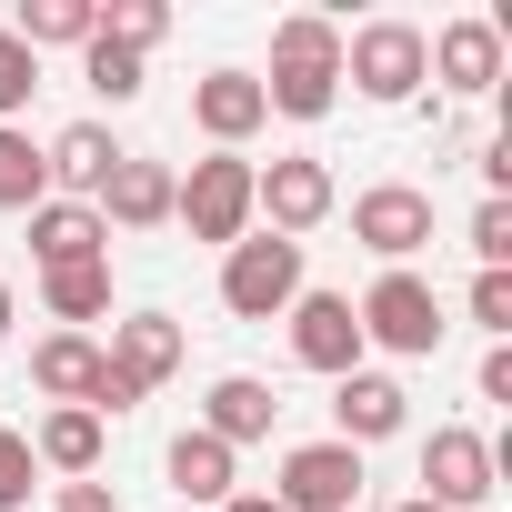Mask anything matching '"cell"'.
Instances as JSON below:
<instances>
[{
	"mask_svg": "<svg viewBox=\"0 0 512 512\" xmlns=\"http://www.w3.org/2000/svg\"><path fill=\"white\" fill-rule=\"evenodd\" d=\"M262 111H282V121H332V111H342V21H322V11L272 21Z\"/></svg>",
	"mask_w": 512,
	"mask_h": 512,
	"instance_id": "1",
	"label": "cell"
},
{
	"mask_svg": "<svg viewBox=\"0 0 512 512\" xmlns=\"http://www.w3.org/2000/svg\"><path fill=\"white\" fill-rule=\"evenodd\" d=\"M302 292H312V282H302V241L241 231V241L221 251V312H231V322H282Z\"/></svg>",
	"mask_w": 512,
	"mask_h": 512,
	"instance_id": "2",
	"label": "cell"
},
{
	"mask_svg": "<svg viewBox=\"0 0 512 512\" xmlns=\"http://www.w3.org/2000/svg\"><path fill=\"white\" fill-rule=\"evenodd\" d=\"M332 211H342V181H332V161H312V151L251 161V221H262L272 241H312Z\"/></svg>",
	"mask_w": 512,
	"mask_h": 512,
	"instance_id": "3",
	"label": "cell"
},
{
	"mask_svg": "<svg viewBox=\"0 0 512 512\" xmlns=\"http://www.w3.org/2000/svg\"><path fill=\"white\" fill-rule=\"evenodd\" d=\"M352 322H362V342H382L392 362H432L442 332H452V312H442V292H432L422 272H382V282L352 302Z\"/></svg>",
	"mask_w": 512,
	"mask_h": 512,
	"instance_id": "4",
	"label": "cell"
},
{
	"mask_svg": "<svg viewBox=\"0 0 512 512\" xmlns=\"http://www.w3.org/2000/svg\"><path fill=\"white\" fill-rule=\"evenodd\" d=\"M342 81H352L362 101H382V111L422 101V31H412V21H362V31H342Z\"/></svg>",
	"mask_w": 512,
	"mask_h": 512,
	"instance_id": "5",
	"label": "cell"
},
{
	"mask_svg": "<svg viewBox=\"0 0 512 512\" xmlns=\"http://www.w3.org/2000/svg\"><path fill=\"white\" fill-rule=\"evenodd\" d=\"M171 221L191 231V241H241L251 231V161L241 151H211V161H191V181L171 191Z\"/></svg>",
	"mask_w": 512,
	"mask_h": 512,
	"instance_id": "6",
	"label": "cell"
},
{
	"mask_svg": "<svg viewBox=\"0 0 512 512\" xmlns=\"http://www.w3.org/2000/svg\"><path fill=\"white\" fill-rule=\"evenodd\" d=\"M502 492V452L472 432V422H442L432 442H422V502H442V512H482Z\"/></svg>",
	"mask_w": 512,
	"mask_h": 512,
	"instance_id": "7",
	"label": "cell"
},
{
	"mask_svg": "<svg viewBox=\"0 0 512 512\" xmlns=\"http://www.w3.org/2000/svg\"><path fill=\"white\" fill-rule=\"evenodd\" d=\"M352 241L382 251V272H412V251H432V191H412V181L352 191Z\"/></svg>",
	"mask_w": 512,
	"mask_h": 512,
	"instance_id": "8",
	"label": "cell"
},
{
	"mask_svg": "<svg viewBox=\"0 0 512 512\" xmlns=\"http://www.w3.org/2000/svg\"><path fill=\"white\" fill-rule=\"evenodd\" d=\"M422 81H442V91H462V101H492L502 91V21H442V31H422Z\"/></svg>",
	"mask_w": 512,
	"mask_h": 512,
	"instance_id": "9",
	"label": "cell"
},
{
	"mask_svg": "<svg viewBox=\"0 0 512 512\" xmlns=\"http://www.w3.org/2000/svg\"><path fill=\"white\" fill-rule=\"evenodd\" d=\"M272 502L282 512H362V452L352 442H292Z\"/></svg>",
	"mask_w": 512,
	"mask_h": 512,
	"instance_id": "10",
	"label": "cell"
},
{
	"mask_svg": "<svg viewBox=\"0 0 512 512\" xmlns=\"http://www.w3.org/2000/svg\"><path fill=\"white\" fill-rule=\"evenodd\" d=\"M282 322H292V362H302V372H322V382L362 372V352H372V342H362V322H352V292H302Z\"/></svg>",
	"mask_w": 512,
	"mask_h": 512,
	"instance_id": "11",
	"label": "cell"
},
{
	"mask_svg": "<svg viewBox=\"0 0 512 512\" xmlns=\"http://www.w3.org/2000/svg\"><path fill=\"white\" fill-rule=\"evenodd\" d=\"M402 422H412V392H402L392 372H342V382H332V442L372 452V442H392Z\"/></svg>",
	"mask_w": 512,
	"mask_h": 512,
	"instance_id": "12",
	"label": "cell"
},
{
	"mask_svg": "<svg viewBox=\"0 0 512 512\" xmlns=\"http://www.w3.org/2000/svg\"><path fill=\"white\" fill-rule=\"evenodd\" d=\"M262 121H272V111H262V71H201V81H191V131H201L211 151H241Z\"/></svg>",
	"mask_w": 512,
	"mask_h": 512,
	"instance_id": "13",
	"label": "cell"
},
{
	"mask_svg": "<svg viewBox=\"0 0 512 512\" xmlns=\"http://www.w3.org/2000/svg\"><path fill=\"white\" fill-rule=\"evenodd\" d=\"M171 191H181V171H171V161H141V151H121L91 211H101L111 231H161V221H171Z\"/></svg>",
	"mask_w": 512,
	"mask_h": 512,
	"instance_id": "14",
	"label": "cell"
},
{
	"mask_svg": "<svg viewBox=\"0 0 512 512\" xmlns=\"http://www.w3.org/2000/svg\"><path fill=\"white\" fill-rule=\"evenodd\" d=\"M101 362H111V372H121V382H131V392L151 402V392H161V382L181 372V322H171V312H131V322H111Z\"/></svg>",
	"mask_w": 512,
	"mask_h": 512,
	"instance_id": "15",
	"label": "cell"
},
{
	"mask_svg": "<svg viewBox=\"0 0 512 512\" xmlns=\"http://www.w3.org/2000/svg\"><path fill=\"white\" fill-rule=\"evenodd\" d=\"M31 262H41V272L111 262V221H101L91 201H41V211H31Z\"/></svg>",
	"mask_w": 512,
	"mask_h": 512,
	"instance_id": "16",
	"label": "cell"
},
{
	"mask_svg": "<svg viewBox=\"0 0 512 512\" xmlns=\"http://www.w3.org/2000/svg\"><path fill=\"white\" fill-rule=\"evenodd\" d=\"M101 452H111V422L101 412H41V432H31V462L41 472H61V482H101Z\"/></svg>",
	"mask_w": 512,
	"mask_h": 512,
	"instance_id": "17",
	"label": "cell"
},
{
	"mask_svg": "<svg viewBox=\"0 0 512 512\" xmlns=\"http://www.w3.org/2000/svg\"><path fill=\"white\" fill-rule=\"evenodd\" d=\"M41 161H51V201H101V181H111L121 141H111L101 121H71L61 141H41Z\"/></svg>",
	"mask_w": 512,
	"mask_h": 512,
	"instance_id": "18",
	"label": "cell"
},
{
	"mask_svg": "<svg viewBox=\"0 0 512 512\" xmlns=\"http://www.w3.org/2000/svg\"><path fill=\"white\" fill-rule=\"evenodd\" d=\"M31 382H41V402L61 412H91V392H101V342L91 332H51V342H31Z\"/></svg>",
	"mask_w": 512,
	"mask_h": 512,
	"instance_id": "19",
	"label": "cell"
},
{
	"mask_svg": "<svg viewBox=\"0 0 512 512\" xmlns=\"http://www.w3.org/2000/svg\"><path fill=\"white\" fill-rule=\"evenodd\" d=\"M161 472H171V492H181V502L221 512V502H231V482H241V452H231V442H211V432L191 422V432L161 452Z\"/></svg>",
	"mask_w": 512,
	"mask_h": 512,
	"instance_id": "20",
	"label": "cell"
},
{
	"mask_svg": "<svg viewBox=\"0 0 512 512\" xmlns=\"http://www.w3.org/2000/svg\"><path fill=\"white\" fill-rule=\"evenodd\" d=\"M272 422H282V402H272V382H262V372H221V382H211V402H201V432H211V442H231V452H241V442H262Z\"/></svg>",
	"mask_w": 512,
	"mask_h": 512,
	"instance_id": "21",
	"label": "cell"
},
{
	"mask_svg": "<svg viewBox=\"0 0 512 512\" xmlns=\"http://www.w3.org/2000/svg\"><path fill=\"white\" fill-rule=\"evenodd\" d=\"M101 31V0H21V21H11V41L41 61V51H81Z\"/></svg>",
	"mask_w": 512,
	"mask_h": 512,
	"instance_id": "22",
	"label": "cell"
},
{
	"mask_svg": "<svg viewBox=\"0 0 512 512\" xmlns=\"http://www.w3.org/2000/svg\"><path fill=\"white\" fill-rule=\"evenodd\" d=\"M41 302H51V322H61V332L101 322V312H111V262H71V272H41Z\"/></svg>",
	"mask_w": 512,
	"mask_h": 512,
	"instance_id": "23",
	"label": "cell"
},
{
	"mask_svg": "<svg viewBox=\"0 0 512 512\" xmlns=\"http://www.w3.org/2000/svg\"><path fill=\"white\" fill-rule=\"evenodd\" d=\"M41 201H51V161H41V141H31V131H0V211L31 221Z\"/></svg>",
	"mask_w": 512,
	"mask_h": 512,
	"instance_id": "24",
	"label": "cell"
},
{
	"mask_svg": "<svg viewBox=\"0 0 512 512\" xmlns=\"http://www.w3.org/2000/svg\"><path fill=\"white\" fill-rule=\"evenodd\" d=\"M101 41L131 51V61H151V51L171 41V11H161V0H111V11H101Z\"/></svg>",
	"mask_w": 512,
	"mask_h": 512,
	"instance_id": "25",
	"label": "cell"
},
{
	"mask_svg": "<svg viewBox=\"0 0 512 512\" xmlns=\"http://www.w3.org/2000/svg\"><path fill=\"white\" fill-rule=\"evenodd\" d=\"M31 91H41V61H31V51L11 41V21H0V131H21Z\"/></svg>",
	"mask_w": 512,
	"mask_h": 512,
	"instance_id": "26",
	"label": "cell"
},
{
	"mask_svg": "<svg viewBox=\"0 0 512 512\" xmlns=\"http://www.w3.org/2000/svg\"><path fill=\"white\" fill-rule=\"evenodd\" d=\"M81 81H91L101 101H141V61H131V51H111L101 31L81 41Z\"/></svg>",
	"mask_w": 512,
	"mask_h": 512,
	"instance_id": "27",
	"label": "cell"
},
{
	"mask_svg": "<svg viewBox=\"0 0 512 512\" xmlns=\"http://www.w3.org/2000/svg\"><path fill=\"white\" fill-rule=\"evenodd\" d=\"M31 432H11V422H0V512H31Z\"/></svg>",
	"mask_w": 512,
	"mask_h": 512,
	"instance_id": "28",
	"label": "cell"
},
{
	"mask_svg": "<svg viewBox=\"0 0 512 512\" xmlns=\"http://www.w3.org/2000/svg\"><path fill=\"white\" fill-rule=\"evenodd\" d=\"M462 241H472V262H482V272H502V262H512V201H482Z\"/></svg>",
	"mask_w": 512,
	"mask_h": 512,
	"instance_id": "29",
	"label": "cell"
},
{
	"mask_svg": "<svg viewBox=\"0 0 512 512\" xmlns=\"http://www.w3.org/2000/svg\"><path fill=\"white\" fill-rule=\"evenodd\" d=\"M472 322H482L492 342L512 332V272H472Z\"/></svg>",
	"mask_w": 512,
	"mask_h": 512,
	"instance_id": "30",
	"label": "cell"
},
{
	"mask_svg": "<svg viewBox=\"0 0 512 512\" xmlns=\"http://www.w3.org/2000/svg\"><path fill=\"white\" fill-rule=\"evenodd\" d=\"M51 512H121V492H111V482H61Z\"/></svg>",
	"mask_w": 512,
	"mask_h": 512,
	"instance_id": "31",
	"label": "cell"
},
{
	"mask_svg": "<svg viewBox=\"0 0 512 512\" xmlns=\"http://www.w3.org/2000/svg\"><path fill=\"white\" fill-rule=\"evenodd\" d=\"M472 382H482V402H512V342H492V352H482V372H472Z\"/></svg>",
	"mask_w": 512,
	"mask_h": 512,
	"instance_id": "32",
	"label": "cell"
},
{
	"mask_svg": "<svg viewBox=\"0 0 512 512\" xmlns=\"http://www.w3.org/2000/svg\"><path fill=\"white\" fill-rule=\"evenodd\" d=\"M221 512H282V502H272V492H231Z\"/></svg>",
	"mask_w": 512,
	"mask_h": 512,
	"instance_id": "33",
	"label": "cell"
},
{
	"mask_svg": "<svg viewBox=\"0 0 512 512\" xmlns=\"http://www.w3.org/2000/svg\"><path fill=\"white\" fill-rule=\"evenodd\" d=\"M11 322H21V302H11V282H0V342H11Z\"/></svg>",
	"mask_w": 512,
	"mask_h": 512,
	"instance_id": "34",
	"label": "cell"
},
{
	"mask_svg": "<svg viewBox=\"0 0 512 512\" xmlns=\"http://www.w3.org/2000/svg\"><path fill=\"white\" fill-rule=\"evenodd\" d=\"M392 512H442V502H422V492H412V502H392Z\"/></svg>",
	"mask_w": 512,
	"mask_h": 512,
	"instance_id": "35",
	"label": "cell"
}]
</instances>
